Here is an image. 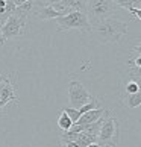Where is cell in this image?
<instances>
[{"instance_id":"1","label":"cell","mask_w":141,"mask_h":147,"mask_svg":"<svg viewBox=\"0 0 141 147\" xmlns=\"http://www.w3.org/2000/svg\"><path fill=\"white\" fill-rule=\"evenodd\" d=\"M91 35L96 38V41L102 44H111V42H118L121 38L128 34V23L120 18L111 17L100 23L94 24L91 28Z\"/></svg>"},{"instance_id":"2","label":"cell","mask_w":141,"mask_h":147,"mask_svg":"<svg viewBox=\"0 0 141 147\" xmlns=\"http://www.w3.org/2000/svg\"><path fill=\"white\" fill-rule=\"evenodd\" d=\"M121 8H118L112 0H86V17L91 26H94L106 18L114 17L118 14Z\"/></svg>"},{"instance_id":"3","label":"cell","mask_w":141,"mask_h":147,"mask_svg":"<svg viewBox=\"0 0 141 147\" xmlns=\"http://www.w3.org/2000/svg\"><path fill=\"white\" fill-rule=\"evenodd\" d=\"M56 23V30L58 32H64V30H80V32H91V23L86 12H79V11H70L65 15H61L55 20Z\"/></svg>"},{"instance_id":"4","label":"cell","mask_w":141,"mask_h":147,"mask_svg":"<svg viewBox=\"0 0 141 147\" xmlns=\"http://www.w3.org/2000/svg\"><path fill=\"white\" fill-rule=\"evenodd\" d=\"M97 143L103 147H117L120 143V123L117 117L111 115V112L102 123V127L97 135Z\"/></svg>"},{"instance_id":"5","label":"cell","mask_w":141,"mask_h":147,"mask_svg":"<svg viewBox=\"0 0 141 147\" xmlns=\"http://www.w3.org/2000/svg\"><path fill=\"white\" fill-rule=\"evenodd\" d=\"M26 26H28V17L12 14L6 20V23L2 26V41H0V44H5L8 40L23 38L26 34Z\"/></svg>"},{"instance_id":"6","label":"cell","mask_w":141,"mask_h":147,"mask_svg":"<svg viewBox=\"0 0 141 147\" xmlns=\"http://www.w3.org/2000/svg\"><path fill=\"white\" fill-rule=\"evenodd\" d=\"M93 96L90 94V91L84 86L82 82L79 80H70L68 84V102H70V108H74V109H79L80 106L86 105Z\"/></svg>"},{"instance_id":"7","label":"cell","mask_w":141,"mask_h":147,"mask_svg":"<svg viewBox=\"0 0 141 147\" xmlns=\"http://www.w3.org/2000/svg\"><path fill=\"white\" fill-rule=\"evenodd\" d=\"M14 103H18L15 86L12 85L9 78H3L2 76V80H0V117Z\"/></svg>"},{"instance_id":"8","label":"cell","mask_w":141,"mask_h":147,"mask_svg":"<svg viewBox=\"0 0 141 147\" xmlns=\"http://www.w3.org/2000/svg\"><path fill=\"white\" fill-rule=\"evenodd\" d=\"M105 112H106V109H103V108H97V109L88 111V112H85L84 115H80V118L78 120V124H80V126L93 124V123L97 121V120H100L102 117H103Z\"/></svg>"},{"instance_id":"9","label":"cell","mask_w":141,"mask_h":147,"mask_svg":"<svg viewBox=\"0 0 141 147\" xmlns=\"http://www.w3.org/2000/svg\"><path fill=\"white\" fill-rule=\"evenodd\" d=\"M61 15H64L61 11L55 9L53 6H47V5H43V6L35 12V17H38L40 20H56L58 17H61Z\"/></svg>"},{"instance_id":"10","label":"cell","mask_w":141,"mask_h":147,"mask_svg":"<svg viewBox=\"0 0 141 147\" xmlns=\"http://www.w3.org/2000/svg\"><path fill=\"white\" fill-rule=\"evenodd\" d=\"M123 103L129 109H135V108L141 106V92H135V94H124Z\"/></svg>"},{"instance_id":"11","label":"cell","mask_w":141,"mask_h":147,"mask_svg":"<svg viewBox=\"0 0 141 147\" xmlns=\"http://www.w3.org/2000/svg\"><path fill=\"white\" fill-rule=\"evenodd\" d=\"M79 147H88L90 144L97 143V137L96 135H91V134H86V132H80L78 134V138L74 141Z\"/></svg>"},{"instance_id":"12","label":"cell","mask_w":141,"mask_h":147,"mask_svg":"<svg viewBox=\"0 0 141 147\" xmlns=\"http://www.w3.org/2000/svg\"><path fill=\"white\" fill-rule=\"evenodd\" d=\"M73 126V121L70 120V117L67 115L64 111H61V114H59L58 117V127L62 130V132H67V130H70Z\"/></svg>"},{"instance_id":"13","label":"cell","mask_w":141,"mask_h":147,"mask_svg":"<svg viewBox=\"0 0 141 147\" xmlns=\"http://www.w3.org/2000/svg\"><path fill=\"white\" fill-rule=\"evenodd\" d=\"M118 8L129 11L131 8H141V0H112Z\"/></svg>"},{"instance_id":"14","label":"cell","mask_w":141,"mask_h":147,"mask_svg":"<svg viewBox=\"0 0 141 147\" xmlns=\"http://www.w3.org/2000/svg\"><path fill=\"white\" fill-rule=\"evenodd\" d=\"M68 11H79L85 12L86 11V0H68Z\"/></svg>"},{"instance_id":"15","label":"cell","mask_w":141,"mask_h":147,"mask_svg":"<svg viewBox=\"0 0 141 147\" xmlns=\"http://www.w3.org/2000/svg\"><path fill=\"white\" fill-rule=\"evenodd\" d=\"M135 92H141L138 82H137L135 79L128 80L126 85H124V94H135Z\"/></svg>"},{"instance_id":"16","label":"cell","mask_w":141,"mask_h":147,"mask_svg":"<svg viewBox=\"0 0 141 147\" xmlns=\"http://www.w3.org/2000/svg\"><path fill=\"white\" fill-rule=\"evenodd\" d=\"M61 111H64L67 114V115L70 117V120L73 121V124L74 123H78V120L80 118V114H79V111L78 109H74V108H68V106H64Z\"/></svg>"},{"instance_id":"17","label":"cell","mask_w":141,"mask_h":147,"mask_svg":"<svg viewBox=\"0 0 141 147\" xmlns=\"http://www.w3.org/2000/svg\"><path fill=\"white\" fill-rule=\"evenodd\" d=\"M129 67L131 68H135V70H141V55H137L135 58L129 59Z\"/></svg>"},{"instance_id":"18","label":"cell","mask_w":141,"mask_h":147,"mask_svg":"<svg viewBox=\"0 0 141 147\" xmlns=\"http://www.w3.org/2000/svg\"><path fill=\"white\" fill-rule=\"evenodd\" d=\"M129 14L132 15V17H135V18H138V20H141V8H131L128 11Z\"/></svg>"},{"instance_id":"19","label":"cell","mask_w":141,"mask_h":147,"mask_svg":"<svg viewBox=\"0 0 141 147\" xmlns=\"http://www.w3.org/2000/svg\"><path fill=\"white\" fill-rule=\"evenodd\" d=\"M44 5H47V6H56V5H59L62 2V0H41Z\"/></svg>"},{"instance_id":"20","label":"cell","mask_w":141,"mask_h":147,"mask_svg":"<svg viewBox=\"0 0 141 147\" xmlns=\"http://www.w3.org/2000/svg\"><path fill=\"white\" fill-rule=\"evenodd\" d=\"M62 147H79L74 141H68V143H62Z\"/></svg>"},{"instance_id":"21","label":"cell","mask_w":141,"mask_h":147,"mask_svg":"<svg viewBox=\"0 0 141 147\" xmlns=\"http://www.w3.org/2000/svg\"><path fill=\"white\" fill-rule=\"evenodd\" d=\"M134 53H137V55H141V41L134 47Z\"/></svg>"},{"instance_id":"22","label":"cell","mask_w":141,"mask_h":147,"mask_svg":"<svg viewBox=\"0 0 141 147\" xmlns=\"http://www.w3.org/2000/svg\"><path fill=\"white\" fill-rule=\"evenodd\" d=\"M15 6H21V5H24L26 2H29V0H12Z\"/></svg>"},{"instance_id":"23","label":"cell","mask_w":141,"mask_h":147,"mask_svg":"<svg viewBox=\"0 0 141 147\" xmlns=\"http://www.w3.org/2000/svg\"><path fill=\"white\" fill-rule=\"evenodd\" d=\"M8 2V0H6ZM6 2L5 0H0V8H6Z\"/></svg>"},{"instance_id":"24","label":"cell","mask_w":141,"mask_h":147,"mask_svg":"<svg viewBox=\"0 0 141 147\" xmlns=\"http://www.w3.org/2000/svg\"><path fill=\"white\" fill-rule=\"evenodd\" d=\"M88 147H102V146H100L99 143H93V144H90Z\"/></svg>"},{"instance_id":"25","label":"cell","mask_w":141,"mask_h":147,"mask_svg":"<svg viewBox=\"0 0 141 147\" xmlns=\"http://www.w3.org/2000/svg\"><path fill=\"white\" fill-rule=\"evenodd\" d=\"M0 41H2V28H0Z\"/></svg>"},{"instance_id":"26","label":"cell","mask_w":141,"mask_h":147,"mask_svg":"<svg viewBox=\"0 0 141 147\" xmlns=\"http://www.w3.org/2000/svg\"><path fill=\"white\" fill-rule=\"evenodd\" d=\"M0 80H2V74H0Z\"/></svg>"},{"instance_id":"27","label":"cell","mask_w":141,"mask_h":147,"mask_svg":"<svg viewBox=\"0 0 141 147\" xmlns=\"http://www.w3.org/2000/svg\"><path fill=\"white\" fill-rule=\"evenodd\" d=\"M5 2H6V0H5Z\"/></svg>"}]
</instances>
